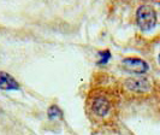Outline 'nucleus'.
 I'll return each mask as SVG.
<instances>
[{
    "label": "nucleus",
    "instance_id": "obj_1",
    "mask_svg": "<svg viewBox=\"0 0 160 135\" xmlns=\"http://www.w3.org/2000/svg\"><path fill=\"white\" fill-rule=\"evenodd\" d=\"M158 16L153 6L151 5H141L136 11V22L141 30L149 32L157 25Z\"/></svg>",
    "mask_w": 160,
    "mask_h": 135
},
{
    "label": "nucleus",
    "instance_id": "obj_2",
    "mask_svg": "<svg viewBox=\"0 0 160 135\" xmlns=\"http://www.w3.org/2000/svg\"><path fill=\"white\" fill-rule=\"evenodd\" d=\"M90 107H92L93 113L96 115L98 117H106L112 110V104L108 98L104 96H98L93 98Z\"/></svg>",
    "mask_w": 160,
    "mask_h": 135
},
{
    "label": "nucleus",
    "instance_id": "obj_3",
    "mask_svg": "<svg viewBox=\"0 0 160 135\" xmlns=\"http://www.w3.org/2000/svg\"><path fill=\"white\" fill-rule=\"evenodd\" d=\"M124 87L135 93H146L151 89V83L144 77H129L124 81Z\"/></svg>",
    "mask_w": 160,
    "mask_h": 135
},
{
    "label": "nucleus",
    "instance_id": "obj_4",
    "mask_svg": "<svg viewBox=\"0 0 160 135\" xmlns=\"http://www.w3.org/2000/svg\"><path fill=\"white\" fill-rule=\"evenodd\" d=\"M122 63L128 70L135 72V74H144L149 69V65L147 64V62H144L141 58L128 57V58H124Z\"/></svg>",
    "mask_w": 160,
    "mask_h": 135
},
{
    "label": "nucleus",
    "instance_id": "obj_5",
    "mask_svg": "<svg viewBox=\"0 0 160 135\" xmlns=\"http://www.w3.org/2000/svg\"><path fill=\"white\" fill-rule=\"evenodd\" d=\"M0 89L16 91V89H19V83L10 74L5 71H0Z\"/></svg>",
    "mask_w": 160,
    "mask_h": 135
},
{
    "label": "nucleus",
    "instance_id": "obj_6",
    "mask_svg": "<svg viewBox=\"0 0 160 135\" xmlns=\"http://www.w3.org/2000/svg\"><path fill=\"white\" fill-rule=\"evenodd\" d=\"M48 117L51 119H56V118H62L63 117V111L60 110L59 106L57 105H52L49 109H48Z\"/></svg>",
    "mask_w": 160,
    "mask_h": 135
},
{
    "label": "nucleus",
    "instance_id": "obj_7",
    "mask_svg": "<svg viewBox=\"0 0 160 135\" xmlns=\"http://www.w3.org/2000/svg\"><path fill=\"white\" fill-rule=\"evenodd\" d=\"M99 56H100V60L98 62L99 64H105L108 62V59L111 58V52L108 51V49H105L102 52H100L99 53Z\"/></svg>",
    "mask_w": 160,
    "mask_h": 135
},
{
    "label": "nucleus",
    "instance_id": "obj_8",
    "mask_svg": "<svg viewBox=\"0 0 160 135\" xmlns=\"http://www.w3.org/2000/svg\"><path fill=\"white\" fill-rule=\"evenodd\" d=\"M158 60H159V64H160V55L158 56Z\"/></svg>",
    "mask_w": 160,
    "mask_h": 135
}]
</instances>
